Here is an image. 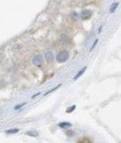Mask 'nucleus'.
<instances>
[{
    "label": "nucleus",
    "instance_id": "nucleus-1",
    "mask_svg": "<svg viewBox=\"0 0 121 143\" xmlns=\"http://www.w3.org/2000/svg\"><path fill=\"white\" fill-rule=\"evenodd\" d=\"M68 58H69V52L66 50H61L57 54V57H56L57 62H59V63H64L68 60Z\"/></svg>",
    "mask_w": 121,
    "mask_h": 143
},
{
    "label": "nucleus",
    "instance_id": "nucleus-2",
    "mask_svg": "<svg viewBox=\"0 0 121 143\" xmlns=\"http://www.w3.org/2000/svg\"><path fill=\"white\" fill-rule=\"evenodd\" d=\"M92 16V12L89 10V9H84L82 12L80 13V18L86 21V20H88L90 17Z\"/></svg>",
    "mask_w": 121,
    "mask_h": 143
},
{
    "label": "nucleus",
    "instance_id": "nucleus-3",
    "mask_svg": "<svg viewBox=\"0 0 121 143\" xmlns=\"http://www.w3.org/2000/svg\"><path fill=\"white\" fill-rule=\"evenodd\" d=\"M42 61H43V59H42L41 55H35V56H34L33 64L35 66V67H41V66H42Z\"/></svg>",
    "mask_w": 121,
    "mask_h": 143
},
{
    "label": "nucleus",
    "instance_id": "nucleus-4",
    "mask_svg": "<svg viewBox=\"0 0 121 143\" xmlns=\"http://www.w3.org/2000/svg\"><path fill=\"white\" fill-rule=\"evenodd\" d=\"M45 59L48 63H52L53 60H54V55L52 51H47L46 54H45Z\"/></svg>",
    "mask_w": 121,
    "mask_h": 143
},
{
    "label": "nucleus",
    "instance_id": "nucleus-5",
    "mask_svg": "<svg viewBox=\"0 0 121 143\" xmlns=\"http://www.w3.org/2000/svg\"><path fill=\"white\" fill-rule=\"evenodd\" d=\"M86 69H87V67H84L83 68H82V69H81V70H80V71L78 72L75 77H74V80H76L79 77H81V76L83 75L84 73H85V71H86Z\"/></svg>",
    "mask_w": 121,
    "mask_h": 143
},
{
    "label": "nucleus",
    "instance_id": "nucleus-6",
    "mask_svg": "<svg viewBox=\"0 0 121 143\" xmlns=\"http://www.w3.org/2000/svg\"><path fill=\"white\" fill-rule=\"evenodd\" d=\"M59 126H60L61 128L65 129V128H69V127H71L72 124L68 122H60V123H59Z\"/></svg>",
    "mask_w": 121,
    "mask_h": 143
},
{
    "label": "nucleus",
    "instance_id": "nucleus-7",
    "mask_svg": "<svg viewBox=\"0 0 121 143\" xmlns=\"http://www.w3.org/2000/svg\"><path fill=\"white\" fill-rule=\"evenodd\" d=\"M118 5H119L118 2H115V3H113L112 6H111V8H110V9H109V12H110V13L115 12V11H116V9L117 8V7H118Z\"/></svg>",
    "mask_w": 121,
    "mask_h": 143
},
{
    "label": "nucleus",
    "instance_id": "nucleus-8",
    "mask_svg": "<svg viewBox=\"0 0 121 143\" xmlns=\"http://www.w3.org/2000/svg\"><path fill=\"white\" fill-rule=\"evenodd\" d=\"M19 132V129H10V130H7L6 131V133L7 134H16V133H18Z\"/></svg>",
    "mask_w": 121,
    "mask_h": 143
},
{
    "label": "nucleus",
    "instance_id": "nucleus-9",
    "mask_svg": "<svg viewBox=\"0 0 121 143\" xmlns=\"http://www.w3.org/2000/svg\"><path fill=\"white\" fill-rule=\"evenodd\" d=\"M75 109V106H72V107H70V108H68V109H66V112L67 113H71V112H73L74 110Z\"/></svg>",
    "mask_w": 121,
    "mask_h": 143
},
{
    "label": "nucleus",
    "instance_id": "nucleus-10",
    "mask_svg": "<svg viewBox=\"0 0 121 143\" xmlns=\"http://www.w3.org/2000/svg\"><path fill=\"white\" fill-rule=\"evenodd\" d=\"M26 135H28V136H32V137H37L38 136L36 132H27Z\"/></svg>",
    "mask_w": 121,
    "mask_h": 143
},
{
    "label": "nucleus",
    "instance_id": "nucleus-11",
    "mask_svg": "<svg viewBox=\"0 0 121 143\" xmlns=\"http://www.w3.org/2000/svg\"><path fill=\"white\" fill-rule=\"evenodd\" d=\"M25 104H26V103H22V104H21V105H17L16 107L14 108V109H21V108H22V107H23V106H24Z\"/></svg>",
    "mask_w": 121,
    "mask_h": 143
},
{
    "label": "nucleus",
    "instance_id": "nucleus-12",
    "mask_svg": "<svg viewBox=\"0 0 121 143\" xmlns=\"http://www.w3.org/2000/svg\"><path fill=\"white\" fill-rule=\"evenodd\" d=\"M97 43H98V39H96V40L94 41V43H93V45H92V46H91V48H90V50H93V49H94V47L96 46V44H97Z\"/></svg>",
    "mask_w": 121,
    "mask_h": 143
},
{
    "label": "nucleus",
    "instance_id": "nucleus-13",
    "mask_svg": "<svg viewBox=\"0 0 121 143\" xmlns=\"http://www.w3.org/2000/svg\"><path fill=\"white\" fill-rule=\"evenodd\" d=\"M39 94H40V93H37V94H35V95H34L33 96H32V98H35V97H36L38 95H39Z\"/></svg>",
    "mask_w": 121,
    "mask_h": 143
}]
</instances>
